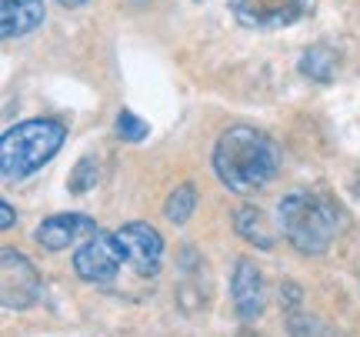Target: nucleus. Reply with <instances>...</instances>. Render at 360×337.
<instances>
[{"label":"nucleus","instance_id":"1","mask_svg":"<svg viewBox=\"0 0 360 337\" xmlns=\"http://www.w3.org/2000/svg\"><path fill=\"white\" fill-rule=\"evenodd\" d=\"M214 170L233 194L257 191L277 174V147L257 127H231L214 147Z\"/></svg>","mask_w":360,"mask_h":337},{"label":"nucleus","instance_id":"2","mask_svg":"<svg viewBox=\"0 0 360 337\" xmlns=\"http://www.w3.org/2000/svg\"><path fill=\"white\" fill-rule=\"evenodd\" d=\"M67 130L60 120H24L17 127L4 130V141H0V174L7 184H17L30 177L34 170H40L51 160L60 147H64Z\"/></svg>","mask_w":360,"mask_h":337},{"label":"nucleus","instance_id":"3","mask_svg":"<svg viewBox=\"0 0 360 337\" xmlns=\"http://www.w3.org/2000/svg\"><path fill=\"white\" fill-rule=\"evenodd\" d=\"M277 221H281L283 237H287L300 254H323V250L330 247L334 231H337L334 210L310 194L283 197L281 208H277Z\"/></svg>","mask_w":360,"mask_h":337},{"label":"nucleus","instance_id":"4","mask_svg":"<svg viewBox=\"0 0 360 337\" xmlns=\"http://www.w3.org/2000/svg\"><path fill=\"white\" fill-rule=\"evenodd\" d=\"M120 260H124V254H120L117 237L114 234L97 231L94 237H87V241L77 247V254H74V271H77L87 284L107 287L117 281Z\"/></svg>","mask_w":360,"mask_h":337},{"label":"nucleus","instance_id":"5","mask_svg":"<svg viewBox=\"0 0 360 337\" xmlns=\"http://www.w3.org/2000/svg\"><path fill=\"white\" fill-rule=\"evenodd\" d=\"M114 237H117V244H120L124 260H127L141 277H154V274L160 271V260H164V241H160V234H157L150 224H141V221L124 224Z\"/></svg>","mask_w":360,"mask_h":337},{"label":"nucleus","instance_id":"6","mask_svg":"<svg viewBox=\"0 0 360 337\" xmlns=\"http://www.w3.org/2000/svg\"><path fill=\"white\" fill-rule=\"evenodd\" d=\"M310 0H231L233 17L250 30H277L297 24Z\"/></svg>","mask_w":360,"mask_h":337},{"label":"nucleus","instance_id":"7","mask_svg":"<svg viewBox=\"0 0 360 337\" xmlns=\"http://www.w3.org/2000/svg\"><path fill=\"white\" fill-rule=\"evenodd\" d=\"M0 284H4V307H7V311H24L40 294V274L34 271V264H30L24 254L4 250Z\"/></svg>","mask_w":360,"mask_h":337},{"label":"nucleus","instance_id":"8","mask_svg":"<svg viewBox=\"0 0 360 337\" xmlns=\"http://www.w3.org/2000/svg\"><path fill=\"white\" fill-rule=\"evenodd\" d=\"M94 234H97V221H90L87 214H57V217H47L40 224L34 237L44 250H64V247L87 241Z\"/></svg>","mask_w":360,"mask_h":337},{"label":"nucleus","instance_id":"9","mask_svg":"<svg viewBox=\"0 0 360 337\" xmlns=\"http://www.w3.org/2000/svg\"><path fill=\"white\" fill-rule=\"evenodd\" d=\"M231 298L237 304V314L244 321H254L260 311H264V277L260 271L250 264V260H240L237 271H233L231 281Z\"/></svg>","mask_w":360,"mask_h":337},{"label":"nucleus","instance_id":"10","mask_svg":"<svg viewBox=\"0 0 360 337\" xmlns=\"http://www.w3.org/2000/svg\"><path fill=\"white\" fill-rule=\"evenodd\" d=\"M44 20V0H0V34L7 40L37 30Z\"/></svg>","mask_w":360,"mask_h":337},{"label":"nucleus","instance_id":"11","mask_svg":"<svg viewBox=\"0 0 360 337\" xmlns=\"http://www.w3.org/2000/svg\"><path fill=\"white\" fill-rule=\"evenodd\" d=\"M237 231L244 234L250 244H257V247H270V244H274V237H270V227H267V217H264L257 208L237 210Z\"/></svg>","mask_w":360,"mask_h":337},{"label":"nucleus","instance_id":"12","mask_svg":"<svg viewBox=\"0 0 360 337\" xmlns=\"http://www.w3.org/2000/svg\"><path fill=\"white\" fill-rule=\"evenodd\" d=\"M300 70L314 80H330V74L337 70V57L330 47H310L300 61Z\"/></svg>","mask_w":360,"mask_h":337},{"label":"nucleus","instance_id":"13","mask_svg":"<svg viewBox=\"0 0 360 337\" xmlns=\"http://www.w3.org/2000/svg\"><path fill=\"white\" fill-rule=\"evenodd\" d=\"M193 208H197V194H193V187L191 184H184V187H177L174 194H170V201H167V221H174V224H184L187 217L193 214Z\"/></svg>","mask_w":360,"mask_h":337},{"label":"nucleus","instance_id":"14","mask_svg":"<svg viewBox=\"0 0 360 337\" xmlns=\"http://www.w3.org/2000/svg\"><path fill=\"white\" fill-rule=\"evenodd\" d=\"M117 134H120L124 141H130V144H141V141H147L150 127H147V124H143L137 114H130V110H120V117H117Z\"/></svg>","mask_w":360,"mask_h":337},{"label":"nucleus","instance_id":"15","mask_svg":"<svg viewBox=\"0 0 360 337\" xmlns=\"http://www.w3.org/2000/svg\"><path fill=\"white\" fill-rule=\"evenodd\" d=\"M11 224H13V208H11V204H7V201H4V204H0V227L7 231Z\"/></svg>","mask_w":360,"mask_h":337},{"label":"nucleus","instance_id":"16","mask_svg":"<svg viewBox=\"0 0 360 337\" xmlns=\"http://www.w3.org/2000/svg\"><path fill=\"white\" fill-rule=\"evenodd\" d=\"M57 4H60V7H70V11H74V7H84L87 0H57Z\"/></svg>","mask_w":360,"mask_h":337}]
</instances>
